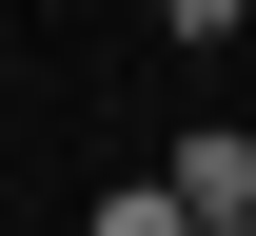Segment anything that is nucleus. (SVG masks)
Wrapping results in <instances>:
<instances>
[{"instance_id": "nucleus-1", "label": "nucleus", "mask_w": 256, "mask_h": 236, "mask_svg": "<svg viewBox=\"0 0 256 236\" xmlns=\"http://www.w3.org/2000/svg\"><path fill=\"white\" fill-rule=\"evenodd\" d=\"M178 217H197V236L256 217V138H178Z\"/></svg>"}, {"instance_id": "nucleus-3", "label": "nucleus", "mask_w": 256, "mask_h": 236, "mask_svg": "<svg viewBox=\"0 0 256 236\" xmlns=\"http://www.w3.org/2000/svg\"><path fill=\"white\" fill-rule=\"evenodd\" d=\"M236 236H256V217H236Z\"/></svg>"}, {"instance_id": "nucleus-2", "label": "nucleus", "mask_w": 256, "mask_h": 236, "mask_svg": "<svg viewBox=\"0 0 256 236\" xmlns=\"http://www.w3.org/2000/svg\"><path fill=\"white\" fill-rule=\"evenodd\" d=\"M98 236H197V217H178V177H138V197H98Z\"/></svg>"}]
</instances>
